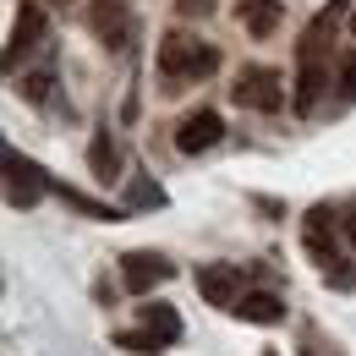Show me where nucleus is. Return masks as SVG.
Masks as SVG:
<instances>
[{
    "label": "nucleus",
    "mask_w": 356,
    "mask_h": 356,
    "mask_svg": "<svg viewBox=\"0 0 356 356\" xmlns=\"http://www.w3.org/2000/svg\"><path fill=\"white\" fill-rule=\"evenodd\" d=\"M346 236H351V247H356V220H346Z\"/></svg>",
    "instance_id": "nucleus-21"
},
{
    "label": "nucleus",
    "mask_w": 356,
    "mask_h": 356,
    "mask_svg": "<svg viewBox=\"0 0 356 356\" xmlns=\"http://www.w3.org/2000/svg\"><path fill=\"white\" fill-rule=\"evenodd\" d=\"M49 192H60V203H72L77 214H88V220H104V225L127 214V209H104V203H93V197H83V192H72V186H49Z\"/></svg>",
    "instance_id": "nucleus-16"
},
{
    "label": "nucleus",
    "mask_w": 356,
    "mask_h": 356,
    "mask_svg": "<svg viewBox=\"0 0 356 356\" xmlns=\"http://www.w3.org/2000/svg\"><path fill=\"white\" fill-rule=\"evenodd\" d=\"M351 33H356V17H351Z\"/></svg>",
    "instance_id": "nucleus-22"
},
{
    "label": "nucleus",
    "mask_w": 356,
    "mask_h": 356,
    "mask_svg": "<svg viewBox=\"0 0 356 356\" xmlns=\"http://www.w3.org/2000/svg\"><path fill=\"white\" fill-rule=\"evenodd\" d=\"M323 72H329V22L312 17L302 44H296V110L312 115L318 110V93H323Z\"/></svg>",
    "instance_id": "nucleus-2"
},
{
    "label": "nucleus",
    "mask_w": 356,
    "mask_h": 356,
    "mask_svg": "<svg viewBox=\"0 0 356 356\" xmlns=\"http://www.w3.org/2000/svg\"><path fill=\"white\" fill-rule=\"evenodd\" d=\"M236 22H241L252 39H268V33H280L285 6H280V0H236Z\"/></svg>",
    "instance_id": "nucleus-11"
},
{
    "label": "nucleus",
    "mask_w": 356,
    "mask_h": 356,
    "mask_svg": "<svg viewBox=\"0 0 356 356\" xmlns=\"http://www.w3.org/2000/svg\"><path fill=\"white\" fill-rule=\"evenodd\" d=\"M39 44H44V6H22L11 22V39H6V72H17Z\"/></svg>",
    "instance_id": "nucleus-6"
},
{
    "label": "nucleus",
    "mask_w": 356,
    "mask_h": 356,
    "mask_svg": "<svg viewBox=\"0 0 356 356\" xmlns=\"http://www.w3.org/2000/svg\"><path fill=\"white\" fill-rule=\"evenodd\" d=\"M197 291H203L214 307H236V302H241V268L236 264H203L197 268Z\"/></svg>",
    "instance_id": "nucleus-8"
},
{
    "label": "nucleus",
    "mask_w": 356,
    "mask_h": 356,
    "mask_svg": "<svg viewBox=\"0 0 356 356\" xmlns=\"http://www.w3.org/2000/svg\"><path fill=\"white\" fill-rule=\"evenodd\" d=\"M302 241H307L312 264L334 274V264H340V252H334V214H329V209H312V214H307V225H302Z\"/></svg>",
    "instance_id": "nucleus-9"
},
{
    "label": "nucleus",
    "mask_w": 356,
    "mask_h": 356,
    "mask_svg": "<svg viewBox=\"0 0 356 356\" xmlns=\"http://www.w3.org/2000/svg\"><path fill=\"white\" fill-rule=\"evenodd\" d=\"M115 346H121V351H143V356L165 351V340H154L148 329H132V334H115Z\"/></svg>",
    "instance_id": "nucleus-17"
},
{
    "label": "nucleus",
    "mask_w": 356,
    "mask_h": 356,
    "mask_svg": "<svg viewBox=\"0 0 356 356\" xmlns=\"http://www.w3.org/2000/svg\"><path fill=\"white\" fill-rule=\"evenodd\" d=\"M127 209H165V186L148 176H132L127 181Z\"/></svg>",
    "instance_id": "nucleus-15"
},
{
    "label": "nucleus",
    "mask_w": 356,
    "mask_h": 356,
    "mask_svg": "<svg viewBox=\"0 0 356 356\" xmlns=\"http://www.w3.org/2000/svg\"><path fill=\"white\" fill-rule=\"evenodd\" d=\"M230 99H236V104H247V110H258V115H274V110L285 104V83H280V72H274V66H241Z\"/></svg>",
    "instance_id": "nucleus-3"
},
{
    "label": "nucleus",
    "mask_w": 356,
    "mask_h": 356,
    "mask_svg": "<svg viewBox=\"0 0 356 356\" xmlns=\"http://www.w3.org/2000/svg\"><path fill=\"white\" fill-rule=\"evenodd\" d=\"M220 137H225V121L214 110H192V115L176 127V148L181 154H203V148H214Z\"/></svg>",
    "instance_id": "nucleus-10"
},
{
    "label": "nucleus",
    "mask_w": 356,
    "mask_h": 356,
    "mask_svg": "<svg viewBox=\"0 0 356 356\" xmlns=\"http://www.w3.org/2000/svg\"><path fill=\"white\" fill-rule=\"evenodd\" d=\"M230 312H236V318H247V323H280V318H285V302H280V296H268V291H252V296H241Z\"/></svg>",
    "instance_id": "nucleus-12"
},
{
    "label": "nucleus",
    "mask_w": 356,
    "mask_h": 356,
    "mask_svg": "<svg viewBox=\"0 0 356 356\" xmlns=\"http://www.w3.org/2000/svg\"><path fill=\"white\" fill-rule=\"evenodd\" d=\"M214 6H220V0H176V11H181V17H209Z\"/></svg>",
    "instance_id": "nucleus-20"
},
{
    "label": "nucleus",
    "mask_w": 356,
    "mask_h": 356,
    "mask_svg": "<svg viewBox=\"0 0 356 356\" xmlns=\"http://www.w3.org/2000/svg\"><path fill=\"white\" fill-rule=\"evenodd\" d=\"M44 192H49L44 170H39L33 159H22L17 148H6V203H11V209H33Z\"/></svg>",
    "instance_id": "nucleus-4"
},
{
    "label": "nucleus",
    "mask_w": 356,
    "mask_h": 356,
    "mask_svg": "<svg viewBox=\"0 0 356 356\" xmlns=\"http://www.w3.org/2000/svg\"><path fill=\"white\" fill-rule=\"evenodd\" d=\"M154 66H159V77H170V83L214 77V72H220V49L209 44V39H197V33H165Z\"/></svg>",
    "instance_id": "nucleus-1"
},
{
    "label": "nucleus",
    "mask_w": 356,
    "mask_h": 356,
    "mask_svg": "<svg viewBox=\"0 0 356 356\" xmlns=\"http://www.w3.org/2000/svg\"><path fill=\"white\" fill-rule=\"evenodd\" d=\"M143 329H148L154 340L176 346V340H181V312H176V307H165V302H148V307H143Z\"/></svg>",
    "instance_id": "nucleus-13"
},
{
    "label": "nucleus",
    "mask_w": 356,
    "mask_h": 356,
    "mask_svg": "<svg viewBox=\"0 0 356 356\" xmlns=\"http://www.w3.org/2000/svg\"><path fill=\"white\" fill-rule=\"evenodd\" d=\"M340 99L356 104V55H340Z\"/></svg>",
    "instance_id": "nucleus-18"
},
{
    "label": "nucleus",
    "mask_w": 356,
    "mask_h": 356,
    "mask_svg": "<svg viewBox=\"0 0 356 356\" xmlns=\"http://www.w3.org/2000/svg\"><path fill=\"white\" fill-rule=\"evenodd\" d=\"M176 274V264H165L159 252H127L121 258V285L132 291V296H148L154 285H165Z\"/></svg>",
    "instance_id": "nucleus-7"
},
{
    "label": "nucleus",
    "mask_w": 356,
    "mask_h": 356,
    "mask_svg": "<svg viewBox=\"0 0 356 356\" xmlns=\"http://www.w3.org/2000/svg\"><path fill=\"white\" fill-rule=\"evenodd\" d=\"M88 28L104 49H127L132 44V6L127 0H93L88 6Z\"/></svg>",
    "instance_id": "nucleus-5"
},
{
    "label": "nucleus",
    "mask_w": 356,
    "mask_h": 356,
    "mask_svg": "<svg viewBox=\"0 0 356 356\" xmlns=\"http://www.w3.org/2000/svg\"><path fill=\"white\" fill-rule=\"evenodd\" d=\"M88 170H93V181H115V170H121V148H115V137H110V132L93 137V148H88Z\"/></svg>",
    "instance_id": "nucleus-14"
},
{
    "label": "nucleus",
    "mask_w": 356,
    "mask_h": 356,
    "mask_svg": "<svg viewBox=\"0 0 356 356\" xmlns=\"http://www.w3.org/2000/svg\"><path fill=\"white\" fill-rule=\"evenodd\" d=\"M55 6H66V0H55Z\"/></svg>",
    "instance_id": "nucleus-23"
},
{
    "label": "nucleus",
    "mask_w": 356,
    "mask_h": 356,
    "mask_svg": "<svg viewBox=\"0 0 356 356\" xmlns=\"http://www.w3.org/2000/svg\"><path fill=\"white\" fill-rule=\"evenodd\" d=\"M22 99H28V104H44V99H49V77H44V72L22 83Z\"/></svg>",
    "instance_id": "nucleus-19"
}]
</instances>
